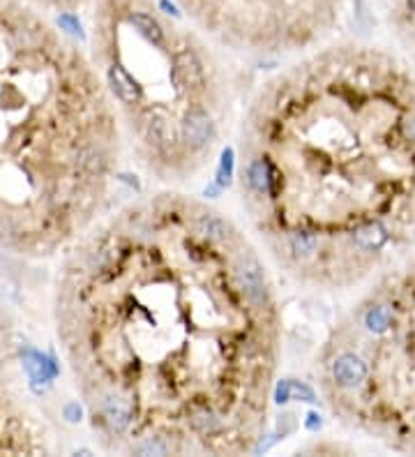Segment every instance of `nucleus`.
Instances as JSON below:
<instances>
[{
  "instance_id": "nucleus-2",
  "label": "nucleus",
  "mask_w": 415,
  "mask_h": 457,
  "mask_svg": "<svg viewBox=\"0 0 415 457\" xmlns=\"http://www.w3.org/2000/svg\"><path fill=\"white\" fill-rule=\"evenodd\" d=\"M369 69L314 55L273 74L238 125V190L275 266L302 284H337L351 259L392 242L397 192L369 178Z\"/></svg>"
},
{
  "instance_id": "nucleus-5",
  "label": "nucleus",
  "mask_w": 415,
  "mask_h": 457,
  "mask_svg": "<svg viewBox=\"0 0 415 457\" xmlns=\"http://www.w3.org/2000/svg\"><path fill=\"white\" fill-rule=\"evenodd\" d=\"M406 7H408V12L415 17V0H406Z\"/></svg>"
},
{
  "instance_id": "nucleus-4",
  "label": "nucleus",
  "mask_w": 415,
  "mask_h": 457,
  "mask_svg": "<svg viewBox=\"0 0 415 457\" xmlns=\"http://www.w3.org/2000/svg\"><path fill=\"white\" fill-rule=\"evenodd\" d=\"M95 55L138 169L171 190L203 178L231 132L238 134L240 86L231 67L143 7L113 17Z\"/></svg>"
},
{
  "instance_id": "nucleus-3",
  "label": "nucleus",
  "mask_w": 415,
  "mask_h": 457,
  "mask_svg": "<svg viewBox=\"0 0 415 457\" xmlns=\"http://www.w3.org/2000/svg\"><path fill=\"white\" fill-rule=\"evenodd\" d=\"M124 155L95 65L35 28L0 44V247L51 254L102 219Z\"/></svg>"
},
{
  "instance_id": "nucleus-1",
  "label": "nucleus",
  "mask_w": 415,
  "mask_h": 457,
  "mask_svg": "<svg viewBox=\"0 0 415 457\" xmlns=\"http://www.w3.org/2000/svg\"><path fill=\"white\" fill-rule=\"evenodd\" d=\"M58 332L109 453L259 450L279 298L259 242L205 201L164 190L97 222L62 273Z\"/></svg>"
}]
</instances>
